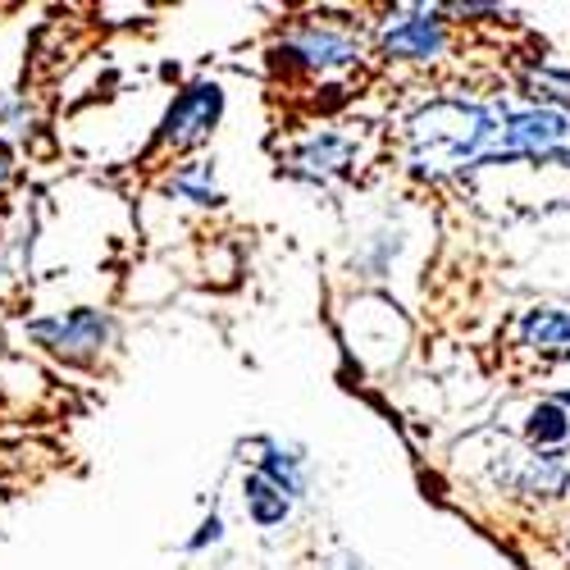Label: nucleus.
<instances>
[{
    "mask_svg": "<svg viewBox=\"0 0 570 570\" xmlns=\"http://www.w3.org/2000/svg\"><path fill=\"white\" fill-rule=\"evenodd\" d=\"M498 128H502V110L439 97L430 106H420L406 124V165L420 178H448L474 165H489Z\"/></svg>",
    "mask_w": 570,
    "mask_h": 570,
    "instance_id": "f257e3e1",
    "label": "nucleus"
},
{
    "mask_svg": "<svg viewBox=\"0 0 570 570\" xmlns=\"http://www.w3.org/2000/svg\"><path fill=\"white\" fill-rule=\"evenodd\" d=\"M570 151V110H502V128L489 151V165H511V160H557Z\"/></svg>",
    "mask_w": 570,
    "mask_h": 570,
    "instance_id": "f03ea898",
    "label": "nucleus"
},
{
    "mask_svg": "<svg viewBox=\"0 0 570 570\" xmlns=\"http://www.w3.org/2000/svg\"><path fill=\"white\" fill-rule=\"evenodd\" d=\"M23 338L37 343L41 352H51L69 365H87L97 361L110 338H115V320L97 306H78V311H60V315H37L23 324Z\"/></svg>",
    "mask_w": 570,
    "mask_h": 570,
    "instance_id": "7ed1b4c3",
    "label": "nucleus"
},
{
    "mask_svg": "<svg viewBox=\"0 0 570 570\" xmlns=\"http://www.w3.org/2000/svg\"><path fill=\"white\" fill-rule=\"evenodd\" d=\"M224 119V87L215 78H202L193 87H183L174 106L165 110L160 119V132H156V147L165 151H193L202 147V141L219 128Z\"/></svg>",
    "mask_w": 570,
    "mask_h": 570,
    "instance_id": "20e7f679",
    "label": "nucleus"
},
{
    "mask_svg": "<svg viewBox=\"0 0 570 570\" xmlns=\"http://www.w3.org/2000/svg\"><path fill=\"white\" fill-rule=\"evenodd\" d=\"M274 56H278V65H293L306 73H334V69H347L361 60V41L343 28H328V23H302L274 46Z\"/></svg>",
    "mask_w": 570,
    "mask_h": 570,
    "instance_id": "39448f33",
    "label": "nucleus"
},
{
    "mask_svg": "<svg viewBox=\"0 0 570 570\" xmlns=\"http://www.w3.org/2000/svg\"><path fill=\"white\" fill-rule=\"evenodd\" d=\"M448 41H452V32H448L443 10H424L420 6V10L397 14L384 28V37H379V51H384L389 60H406V65H434V60L448 56Z\"/></svg>",
    "mask_w": 570,
    "mask_h": 570,
    "instance_id": "423d86ee",
    "label": "nucleus"
},
{
    "mask_svg": "<svg viewBox=\"0 0 570 570\" xmlns=\"http://www.w3.org/2000/svg\"><path fill=\"white\" fill-rule=\"evenodd\" d=\"M566 484H570V456L566 452H530L507 474V489L525 493V498H561Z\"/></svg>",
    "mask_w": 570,
    "mask_h": 570,
    "instance_id": "0eeeda50",
    "label": "nucleus"
},
{
    "mask_svg": "<svg viewBox=\"0 0 570 570\" xmlns=\"http://www.w3.org/2000/svg\"><path fill=\"white\" fill-rule=\"evenodd\" d=\"M352 156H356L352 137H343V132H328V128H324V132L306 137L302 147L293 151V174L324 183V178H334V174H347V169H352Z\"/></svg>",
    "mask_w": 570,
    "mask_h": 570,
    "instance_id": "6e6552de",
    "label": "nucleus"
},
{
    "mask_svg": "<svg viewBox=\"0 0 570 570\" xmlns=\"http://www.w3.org/2000/svg\"><path fill=\"white\" fill-rule=\"evenodd\" d=\"M520 343L548 361H570V311L561 306H534L520 320Z\"/></svg>",
    "mask_w": 570,
    "mask_h": 570,
    "instance_id": "1a4fd4ad",
    "label": "nucleus"
},
{
    "mask_svg": "<svg viewBox=\"0 0 570 570\" xmlns=\"http://www.w3.org/2000/svg\"><path fill=\"white\" fill-rule=\"evenodd\" d=\"M256 474H261V480H269L288 502L306 498V456H297L293 448H283V443H274V439L261 443Z\"/></svg>",
    "mask_w": 570,
    "mask_h": 570,
    "instance_id": "9d476101",
    "label": "nucleus"
},
{
    "mask_svg": "<svg viewBox=\"0 0 570 570\" xmlns=\"http://www.w3.org/2000/svg\"><path fill=\"white\" fill-rule=\"evenodd\" d=\"M243 507H247V515H252V525H256V530H278L283 520L293 515V502L283 498L269 480H261L256 470L243 474Z\"/></svg>",
    "mask_w": 570,
    "mask_h": 570,
    "instance_id": "9b49d317",
    "label": "nucleus"
},
{
    "mask_svg": "<svg viewBox=\"0 0 570 570\" xmlns=\"http://www.w3.org/2000/svg\"><path fill=\"white\" fill-rule=\"evenodd\" d=\"M525 443L534 448V452H557V448H566L570 443V415H566V406L552 397V402H539L534 411H530V420H525Z\"/></svg>",
    "mask_w": 570,
    "mask_h": 570,
    "instance_id": "f8f14e48",
    "label": "nucleus"
},
{
    "mask_svg": "<svg viewBox=\"0 0 570 570\" xmlns=\"http://www.w3.org/2000/svg\"><path fill=\"white\" fill-rule=\"evenodd\" d=\"M178 202H193V206H224V193L215 183V169L206 160H193V165H178L174 178L165 183Z\"/></svg>",
    "mask_w": 570,
    "mask_h": 570,
    "instance_id": "ddd939ff",
    "label": "nucleus"
},
{
    "mask_svg": "<svg viewBox=\"0 0 570 570\" xmlns=\"http://www.w3.org/2000/svg\"><path fill=\"white\" fill-rule=\"evenodd\" d=\"M28 101L14 97V91H0V128L6 132H28Z\"/></svg>",
    "mask_w": 570,
    "mask_h": 570,
    "instance_id": "4468645a",
    "label": "nucleus"
},
{
    "mask_svg": "<svg viewBox=\"0 0 570 570\" xmlns=\"http://www.w3.org/2000/svg\"><path fill=\"white\" fill-rule=\"evenodd\" d=\"M215 543H224V515H219V511H210L202 525H197V534L187 539V552H206V548H215Z\"/></svg>",
    "mask_w": 570,
    "mask_h": 570,
    "instance_id": "2eb2a0df",
    "label": "nucleus"
},
{
    "mask_svg": "<svg viewBox=\"0 0 570 570\" xmlns=\"http://www.w3.org/2000/svg\"><path fill=\"white\" fill-rule=\"evenodd\" d=\"M10 174H14V160H10V151H6V141H0V187L10 183Z\"/></svg>",
    "mask_w": 570,
    "mask_h": 570,
    "instance_id": "dca6fc26",
    "label": "nucleus"
},
{
    "mask_svg": "<svg viewBox=\"0 0 570 570\" xmlns=\"http://www.w3.org/2000/svg\"><path fill=\"white\" fill-rule=\"evenodd\" d=\"M557 402H561V406H566V411H570V389H566V393H561V397H557Z\"/></svg>",
    "mask_w": 570,
    "mask_h": 570,
    "instance_id": "f3484780",
    "label": "nucleus"
},
{
    "mask_svg": "<svg viewBox=\"0 0 570 570\" xmlns=\"http://www.w3.org/2000/svg\"><path fill=\"white\" fill-rule=\"evenodd\" d=\"M334 570H343V566H334Z\"/></svg>",
    "mask_w": 570,
    "mask_h": 570,
    "instance_id": "a211bd4d",
    "label": "nucleus"
}]
</instances>
